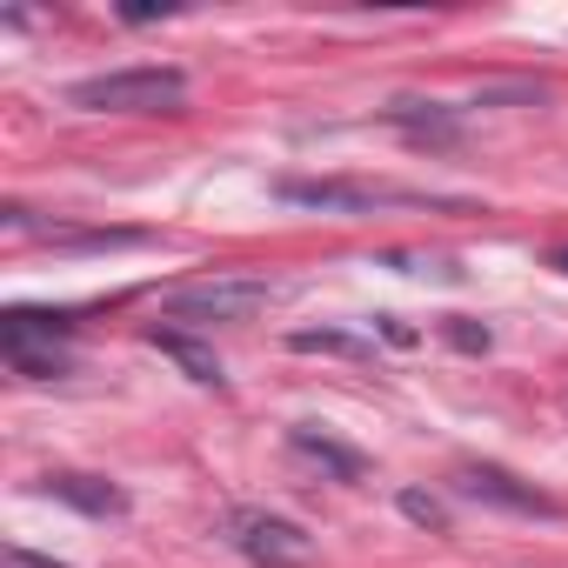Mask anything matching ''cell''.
I'll list each match as a JSON object with an SVG mask.
<instances>
[{
  "label": "cell",
  "instance_id": "6da1fadb",
  "mask_svg": "<svg viewBox=\"0 0 568 568\" xmlns=\"http://www.w3.org/2000/svg\"><path fill=\"white\" fill-rule=\"evenodd\" d=\"M187 101L181 68H108L68 88V108L81 114H174Z\"/></svg>",
  "mask_w": 568,
  "mask_h": 568
},
{
  "label": "cell",
  "instance_id": "7a4b0ae2",
  "mask_svg": "<svg viewBox=\"0 0 568 568\" xmlns=\"http://www.w3.org/2000/svg\"><path fill=\"white\" fill-rule=\"evenodd\" d=\"M274 302V281L261 274H207V281H181L168 288L161 315L168 322H187V328H221V322H247Z\"/></svg>",
  "mask_w": 568,
  "mask_h": 568
},
{
  "label": "cell",
  "instance_id": "3957f363",
  "mask_svg": "<svg viewBox=\"0 0 568 568\" xmlns=\"http://www.w3.org/2000/svg\"><path fill=\"white\" fill-rule=\"evenodd\" d=\"M227 541L254 561V568H308L315 561V535L288 515H267V508H234L227 515Z\"/></svg>",
  "mask_w": 568,
  "mask_h": 568
},
{
  "label": "cell",
  "instance_id": "277c9868",
  "mask_svg": "<svg viewBox=\"0 0 568 568\" xmlns=\"http://www.w3.org/2000/svg\"><path fill=\"white\" fill-rule=\"evenodd\" d=\"M281 201H295V207H328V214H368V207H435L428 194H408V187H388V181H274Z\"/></svg>",
  "mask_w": 568,
  "mask_h": 568
},
{
  "label": "cell",
  "instance_id": "5b68a950",
  "mask_svg": "<svg viewBox=\"0 0 568 568\" xmlns=\"http://www.w3.org/2000/svg\"><path fill=\"white\" fill-rule=\"evenodd\" d=\"M288 448H295L302 462L328 468L335 481H362V468H368V462H362L355 448H342V442H335L328 428H315V422H295V428H288Z\"/></svg>",
  "mask_w": 568,
  "mask_h": 568
},
{
  "label": "cell",
  "instance_id": "8992f818",
  "mask_svg": "<svg viewBox=\"0 0 568 568\" xmlns=\"http://www.w3.org/2000/svg\"><path fill=\"white\" fill-rule=\"evenodd\" d=\"M462 488H468L475 501H501V508H521V515H528V508H535V515H548V508H555L548 495L521 488V481H515V475H501V468H468V475H462Z\"/></svg>",
  "mask_w": 568,
  "mask_h": 568
},
{
  "label": "cell",
  "instance_id": "52a82bcc",
  "mask_svg": "<svg viewBox=\"0 0 568 568\" xmlns=\"http://www.w3.org/2000/svg\"><path fill=\"white\" fill-rule=\"evenodd\" d=\"M48 495L74 501L81 515H121V508H128V495H121V488H108L101 475H48Z\"/></svg>",
  "mask_w": 568,
  "mask_h": 568
},
{
  "label": "cell",
  "instance_id": "ba28073f",
  "mask_svg": "<svg viewBox=\"0 0 568 568\" xmlns=\"http://www.w3.org/2000/svg\"><path fill=\"white\" fill-rule=\"evenodd\" d=\"M388 121L408 134V141H455L462 128H455V114H442L435 101L422 108V101H402V108H388Z\"/></svg>",
  "mask_w": 568,
  "mask_h": 568
},
{
  "label": "cell",
  "instance_id": "9c48e42d",
  "mask_svg": "<svg viewBox=\"0 0 568 568\" xmlns=\"http://www.w3.org/2000/svg\"><path fill=\"white\" fill-rule=\"evenodd\" d=\"M148 342H154V348H161V355H174V362H181V368H187V382H201V388H221V362H214V355H207V348H194V342H187V335H174V328H154V335H148Z\"/></svg>",
  "mask_w": 568,
  "mask_h": 568
},
{
  "label": "cell",
  "instance_id": "30bf717a",
  "mask_svg": "<svg viewBox=\"0 0 568 568\" xmlns=\"http://www.w3.org/2000/svg\"><path fill=\"white\" fill-rule=\"evenodd\" d=\"M8 362H14V375H28V382L68 375V355H61V348H8Z\"/></svg>",
  "mask_w": 568,
  "mask_h": 568
},
{
  "label": "cell",
  "instance_id": "8fae6325",
  "mask_svg": "<svg viewBox=\"0 0 568 568\" xmlns=\"http://www.w3.org/2000/svg\"><path fill=\"white\" fill-rule=\"evenodd\" d=\"M295 348H302V355H315V348H328V355H362V342H355V335H335V328H302Z\"/></svg>",
  "mask_w": 568,
  "mask_h": 568
},
{
  "label": "cell",
  "instance_id": "7c38bea8",
  "mask_svg": "<svg viewBox=\"0 0 568 568\" xmlns=\"http://www.w3.org/2000/svg\"><path fill=\"white\" fill-rule=\"evenodd\" d=\"M402 515H408V521H428V528H442V521H448V515H442V501H435V495H415V488L402 495Z\"/></svg>",
  "mask_w": 568,
  "mask_h": 568
},
{
  "label": "cell",
  "instance_id": "4fadbf2b",
  "mask_svg": "<svg viewBox=\"0 0 568 568\" xmlns=\"http://www.w3.org/2000/svg\"><path fill=\"white\" fill-rule=\"evenodd\" d=\"M448 342L475 355V348H488V328H475V322H455V328H448Z\"/></svg>",
  "mask_w": 568,
  "mask_h": 568
},
{
  "label": "cell",
  "instance_id": "5bb4252c",
  "mask_svg": "<svg viewBox=\"0 0 568 568\" xmlns=\"http://www.w3.org/2000/svg\"><path fill=\"white\" fill-rule=\"evenodd\" d=\"M174 14V0H168V8H154V0H128V8H121V21H168Z\"/></svg>",
  "mask_w": 568,
  "mask_h": 568
},
{
  "label": "cell",
  "instance_id": "9a60e30c",
  "mask_svg": "<svg viewBox=\"0 0 568 568\" xmlns=\"http://www.w3.org/2000/svg\"><path fill=\"white\" fill-rule=\"evenodd\" d=\"M8 561H14V568H68V561H48V555H34V548H14Z\"/></svg>",
  "mask_w": 568,
  "mask_h": 568
},
{
  "label": "cell",
  "instance_id": "2e32d148",
  "mask_svg": "<svg viewBox=\"0 0 568 568\" xmlns=\"http://www.w3.org/2000/svg\"><path fill=\"white\" fill-rule=\"evenodd\" d=\"M555 267H568V254H561V261H555Z\"/></svg>",
  "mask_w": 568,
  "mask_h": 568
}]
</instances>
